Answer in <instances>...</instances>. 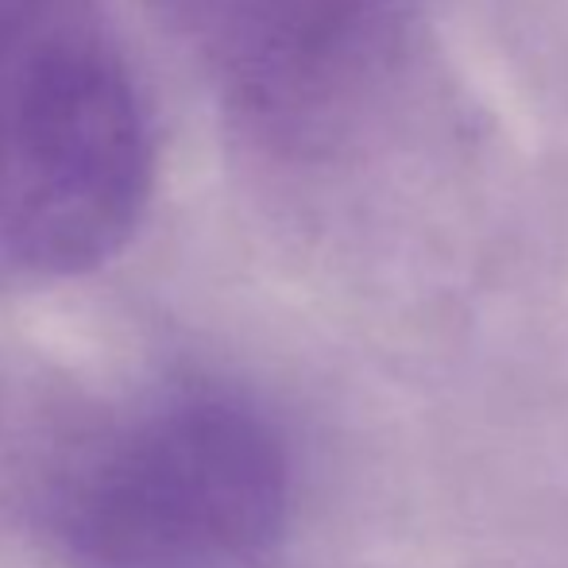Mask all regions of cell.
I'll return each instance as SVG.
<instances>
[{
	"label": "cell",
	"mask_w": 568,
	"mask_h": 568,
	"mask_svg": "<svg viewBox=\"0 0 568 568\" xmlns=\"http://www.w3.org/2000/svg\"><path fill=\"white\" fill-rule=\"evenodd\" d=\"M298 468L263 403L179 383L82 437L43 491L70 568H260L294 515Z\"/></svg>",
	"instance_id": "obj_1"
},
{
	"label": "cell",
	"mask_w": 568,
	"mask_h": 568,
	"mask_svg": "<svg viewBox=\"0 0 568 568\" xmlns=\"http://www.w3.org/2000/svg\"><path fill=\"white\" fill-rule=\"evenodd\" d=\"M151 182L148 101L101 0H0V278L105 267Z\"/></svg>",
	"instance_id": "obj_2"
}]
</instances>
